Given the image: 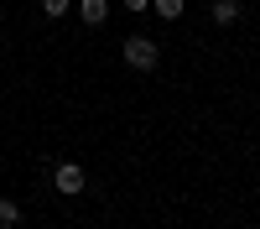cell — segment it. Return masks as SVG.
<instances>
[{
  "label": "cell",
  "instance_id": "1",
  "mask_svg": "<svg viewBox=\"0 0 260 229\" xmlns=\"http://www.w3.org/2000/svg\"><path fill=\"white\" fill-rule=\"evenodd\" d=\"M125 62H130V68H136V73H151V68H156V62H161V47H156V42H151V37H125Z\"/></svg>",
  "mask_w": 260,
  "mask_h": 229
},
{
  "label": "cell",
  "instance_id": "2",
  "mask_svg": "<svg viewBox=\"0 0 260 229\" xmlns=\"http://www.w3.org/2000/svg\"><path fill=\"white\" fill-rule=\"evenodd\" d=\"M83 182H89V177H83L78 161H57V167H52V187H57V193L73 198V193H83Z\"/></svg>",
  "mask_w": 260,
  "mask_h": 229
},
{
  "label": "cell",
  "instance_id": "3",
  "mask_svg": "<svg viewBox=\"0 0 260 229\" xmlns=\"http://www.w3.org/2000/svg\"><path fill=\"white\" fill-rule=\"evenodd\" d=\"M78 21L83 26H104V21H110V0H78Z\"/></svg>",
  "mask_w": 260,
  "mask_h": 229
},
{
  "label": "cell",
  "instance_id": "4",
  "mask_svg": "<svg viewBox=\"0 0 260 229\" xmlns=\"http://www.w3.org/2000/svg\"><path fill=\"white\" fill-rule=\"evenodd\" d=\"M213 26H234V21H240V0H213Z\"/></svg>",
  "mask_w": 260,
  "mask_h": 229
},
{
  "label": "cell",
  "instance_id": "5",
  "mask_svg": "<svg viewBox=\"0 0 260 229\" xmlns=\"http://www.w3.org/2000/svg\"><path fill=\"white\" fill-rule=\"evenodd\" d=\"M21 224V203L16 198H0V229H16Z\"/></svg>",
  "mask_w": 260,
  "mask_h": 229
},
{
  "label": "cell",
  "instance_id": "6",
  "mask_svg": "<svg viewBox=\"0 0 260 229\" xmlns=\"http://www.w3.org/2000/svg\"><path fill=\"white\" fill-rule=\"evenodd\" d=\"M151 11H156L161 21H177L182 16V0H151Z\"/></svg>",
  "mask_w": 260,
  "mask_h": 229
},
{
  "label": "cell",
  "instance_id": "7",
  "mask_svg": "<svg viewBox=\"0 0 260 229\" xmlns=\"http://www.w3.org/2000/svg\"><path fill=\"white\" fill-rule=\"evenodd\" d=\"M73 11V0H42V16L47 21H57V16H68Z\"/></svg>",
  "mask_w": 260,
  "mask_h": 229
},
{
  "label": "cell",
  "instance_id": "8",
  "mask_svg": "<svg viewBox=\"0 0 260 229\" xmlns=\"http://www.w3.org/2000/svg\"><path fill=\"white\" fill-rule=\"evenodd\" d=\"M125 11H151V0H125Z\"/></svg>",
  "mask_w": 260,
  "mask_h": 229
}]
</instances>
